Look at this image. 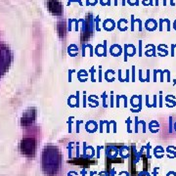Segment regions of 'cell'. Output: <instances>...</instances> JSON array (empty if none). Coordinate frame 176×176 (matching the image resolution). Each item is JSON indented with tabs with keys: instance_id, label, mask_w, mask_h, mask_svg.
I'll list each match as a JSON object with an SVG mask.
<instances>
[{
	"instance_id": "1",
	"label": "cell",
	"mask_w": 176,
	"mask_h": 176,
	"mask_svg": "<svg viewBox=\"0 0 176 176\" xmlns=\"http://www.w3.org/2000/svg\"><path fill=\"white\" fill-rule=\"evenodd\" d=\"M60 151L54 146L45 147L42 154V170L46 176H56L61 168Z\"/></svg>"
},
{
	"instance_id": "2",
	"label": "cell",
	"mask_w": 176,
	"mask_h": 176,
	"mask_svg": "<svg viewBox=\"0 0 176 176\" xmlns=\"http://www.w3.org/2000/svg\"><path fill=\"white\" fill-rule=\"evenodd\" d=\"M21 152L25 157L31 158L34 156L36 150V140L33 137H25L21 142Z\"/></svg>"
},
{
	"instance_id": "3",
	"label": "cell",
	"mask_w": 176,
	"mask_h": 176,
	"mask_svg": "<svg viewBox=\"0 0 176 176\" xmlns=\"http://www.w3.org/2000/svg\"><path fill=\"white\" fill-rule=\"evenodd\" d=\"M10 62V55L9 50L7 48H2L0 49V76L6 72Z\"/></svg>"
},
{
	"instance_id": "4",
	"label": "cell",
	"mask_w": 176,
	"mask_h": 176,
	"mask_svg": "<svg viewBox=\"0 0 176 176\" xmlns=\"http://www.w3.org/2000/svg\"><path fill=\"white\" fill-rule=\"evenodd\" d=\"M35 117V111L33 109H29L26 110L22 117V125L24 126H29L33 123Z\"/></svg>"
},
{
	"instance_id": "5",
	"label": "cell",
	"mask_w": 176,
	"mask_h": 176,
	"mask_svg": "<svg viewBox=\"0 0 176 176\" xmlns=\"http://www.w3.org/2000/svg\"><path fill=\"white\" fill-rule=\"evenodd\" d=\"M145 28L149 31H154V30L157 29L158 24L154 19H149V20L146 21V23H145Z\"/></svg>"
},
{
	"instance_id": "6",
	"label": "cell",
	"mask_w": 176,
	"mask_h": 176,
	"mask_svg": "<svg viewBox=\"0 0 176 176\" xmlns=\"http://www.w3.org/2000/svg\"><path fill=\"white\" fill-rule=\"evenodd\" d=\"M141 104H142V99L139 96H134L131 99V105L133 108H138V111L141 109Z\"/></svg>"
},
{
	"instance_id": "7",
	"label": "cell",
	"mask_w": 176,
	"mask_h": 176,
	"mask_svg": "<svg viewBox=\"0 0 176 176\" xmlns=\"http://www.w3.org/2000/svg\"><path fill=\"white\" fill-rule=\"evenodd\" d=\"M150 46L151 49H147L146 51V56L148 57H151V56H156V46L151 44V45H149Z\"/></svg>"
},
{
	"instance_id": "8",
	"label": "cell",
	"mask_w": 176,
	"mask_h": 176,
	"mask_svg": "<svg viewBox=\"0 0 176 176\" xmlns=\"http://www.w3.org/2000/svg\"><path fill=\"white\" fill-rule=\"evenodd\" d=\"M127 2L131 6H133V5H139V0H127Z\"/></svg>"
},
{
	"instance_id": "9",
	"label": "cell",
	"mask_w": 176,
	"mask_h": 176,
	"mask_svg": "<svg viewBox=\"0 0 176 176\" xmlns=\"http://www.w3.org/2000/svg\"><path fill=\"white\" fill-rule=\"evenodd\" d=\"M164 72L166 73V76H167V81H170V72H169V71L165 70V71H164Z\"/></svg>"
},
{
	"instance_id": "10",
	"label": "cell",
	"mask_w": 176,
	"mask_h": 176,
	"mask_svg": "<svg viewBox=\"0 0 176 176\" xmlns=\"http://www.w3.org/2000/svg\"><path fill=\"white\" fill-rule=\"evenodd\" d=\"M159 1H161V0H156V5H157V6H158ZM162 2H163V5L165 6V5H166V0H162Z\"/></svg>"
},
{
	"instance_id": "11",
	"label": "cell",
	"mask_w": 176,
	"mask_h": 176,
	"mask_svg": "<svg viewBox=\"0 0 176 176\" xmlns=\"http://www.w3.org/2000/svg\"><path fill=\"white\" fill-rule=\"evenodd\" d=\"M139 48H140V52H139V55H140V57L142 56V51H141V49H142V41H139Z\"/></svg>"
},
{
	"instance_id": "12",
	"label": "cell",
	"mask_w": 176,
	"mask_h": 176,
	"mask_svg": "<svg viewBox=\"0 0 176 176\" xmlns=\"http://www.w3.org/2000/svg\"><path fill=\"white\" fill-rule=\"evenodd\" d=\"M159 106H162V97L161 96V97H159Z\"/></svg>"
},
{
	"instance_id": "13",
	"label": "cell",
	"mask_w": 176,
	"mask_h": 176,
	"mask_svg": "<svg viewBox=\"0 0 176 176\" xmlns=\"http://www.w3.org/2000/svg\"><path fill=\"white\" fill-rule=\"evenodd\" d=\"M173 29L176 30V20L174 21V23H173Z\"/></svg>"
},
{
	"instance_id": "14",
	"label": "cell",
	"mask_w": 176,
	"mask_h": 176,
	"mask_svg": "<svg viewBox=\"0 0 176 176\" xmlns=\"http://www.w3.org/2000/svg\"><path fill=\"white\" fill-rule=\"evenodd\" d=\"M170 5H171V6H174V5H175V3L173 2V0H170Z\"/></svg>"
},
{
	"instance_id": "15",
	"label": "cell",
	"mask_w": 176,
	"mask_h": 176,
	"mask_svg": "<svg viewBox=\"0 0 176 176\" xmlns=\"http://www.w3.org/2000/svg\"><path fill=\"white\" fill-rule=\"evenodd\" d=\"M174 127H175V130H176V122H175V124H174Z\"/></svg>"
}]
</instances>
